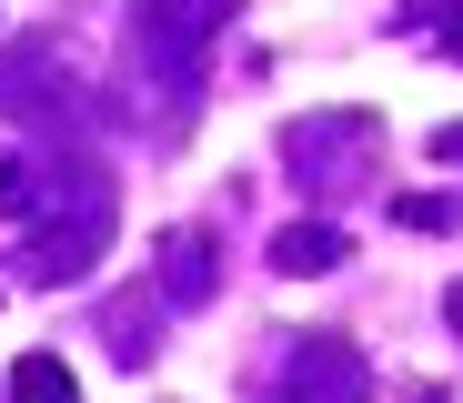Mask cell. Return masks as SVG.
<instances>
[{
	"mask_svg": "<svg viewBox=\"0 0 463 403\" xmlns=\"http://www.w3.org/2000/svg\"><path fill=\"white\" fill-rule=\"evenodd\" d=\"M272 403H373V363L353 343L313 333V343H292V373L272 383Z\"/></svg>",
	"mask_w": 463,
	"mask_h": 403,
	"instance_id": "1",
	"label": "cell"
},
{
	"mask_svg": "<svg viewBox=\"0 0 463 403\" xmlns=\"http://www.w3.org/2000/svg\"><path fill=\"white\" fill-rule=\"evenodd\" d=\"M232 11V0H141L131 11V51L141 61H162L172 81H192V61H202V31Z\"/></svg>",
	"mask_w": 463,
	"mask_h": 403,
	"instance_id": "2",
	"label": "cell"
},
{
	"mask_svg": "<svg viewBox=\"0 0 463 403\" xmlns=\"http://www.w3.org/2000/svg\"><path fill=\"white\" fill-rule=\"evenodd\" d=\"M353 151H363V111H323V121H302V131H292V172L333 192V182L353 172Z\"/></svg>",
	"mask_w": 463,
	"mask_h": 403,
	"instance_id": "3",
	"label": "cell"
},
{
	"mask_svg": "<svg viewBox=\"0 0 463 403\" xmlns=\"http://www.w3.org/2000/svg\"><path fill=\"white\" fill-rule=\"evenodd\" d=\"M162 273H172L162 293H172V302L192 312V302L212 293V283H202V273H212V242H202V232H172V242H162Z\"/></svg>",
	"mask_w": 463,
	"mask_h": 403,
	"instance_id": "4",
	"label": "cell"
},
{
	"mask_svg": "<svg viewBox=\"0 0 463 403\" xmlns=\"http://www.w3.org/2000/svg\"><path fill=\"white\" fill-rule=\"evenodd\" d=\"M333 263H343V232H323V222H292L272 242V273H333Z\"/></svg>",
	"mask_w": 463,
	"mask_h": 403,
	"instance_id": "5",
	"label": "cell"
},
{
	"mask_svg": "<svg viewBox=\"0 0 463 403\" xmlns=\"http://www.w3.org/2000/svg\"><path fill=\"white\" fill-rule=\"evenodd\" d=\"M11 403H81V383H71L61 353H31V363L11 373Z\"/></svg>",
	"mask_w": 463,
	"mask_h": 403,
	"instance_id": "6",
	"label": "cell"
},
{
	"mask_svg": "<svg viewBox=\"0 0 463 403\" xmlns=\"http://www.w3.org/2000/svg\"><path fill=\"white\" fill-rule=\"evenodd\" d=\"M433 151H443V161H463V121H453V131H433Z\"/></svg>",
	"mask_w": 463,
	"mask_h": 403,
	"instance_id": "7",
	"label": "cell"
},
{
	"mask_svg": "<svg viewBox=\"0 0 463 403\" xmlns=\"http://www.w3.org/2000/svg\"><path fill=\"white\" fill-rule=\"evenodd\" d=\"M443 312H453V333H463V283H453V302H443Z\"/></svg>",
	"mask_w": 463,
	"mask_h": 403,
	"instance_id": "8",
	"label": "cell"
}]
</instances>
